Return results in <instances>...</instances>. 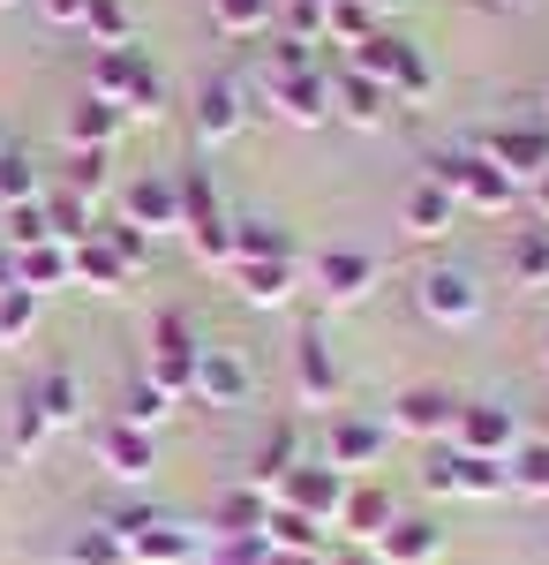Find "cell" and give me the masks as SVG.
<instances>
[{
  "instance_id": "277c9868",
  "label": "cell",
  "mask_w": 549,
  "mask_h": 565,
  "mask_svg": "<svg viewBox=\"0 0 549 565\" xmlns=\"http://www.w3.org/2000/svg\"><path fill=\"white\" fill-rule=\"evenodd\" d=\"M474 151H482L497 174H512V181H542L549 174V129L542 121H497Z\"/></svg>"
},
{
  "instance_id": "44dd1931",
  "label": "cell",
  "mask_w": 549,
  "mask_h": 565,
  "mask_svg": "<svg viewBox=\"0 0 549 565\" xmlns=\"http://www.w3.org/2000/svg\"><path fill=\"white\" fill-rule=\"evenodd\" d=\"M241 392H249V370H241L226 348L196 354V399H204V407H241Z\"/></svg>"
},
{
  "instance_id": "6125c7cd",
  "label": "cell",
  "mask_w": 549,
  "mask_h": 565,
  "mask_svg": "<svg viewBox=\"0 0 549 565\" xmlns=\"http://www.w3.org/2000/svg\"><path fill=\"white\" fill-rule=\"evenodd\" d=\"M279 8H287V0H279Z\"/></svg>"
},
{
  "instance_id": "ac0fdd59",
  "label": "cell",
  "mask_w": 549,
  "mask_h": 565,
  "mask_svg": "<svg viewBox=\"0 0 549 565\" xmlns=\"http://www.w3.org/2000/svg\"><path fill=\"white\" fill-rule=\"evenodd\" d=\"M121 129H128V114H121V106H106L98 90H84V98L68 106V151H106Z\"/></svg>"
},
{
  "instance_id": "836d02e7",
  "label": "cell",
  "mask_w": 549,
  "mask_h": 565,
  "mask_svg": "<svg viewBox=\"0 0 549 565\" xmlns=\"http://www.w3.org/2000/svg\"><path fill=\"white\" fill-rule=\"evenodd\" d=\"M263 535H271V551H324V527L309 521V513H294V505H271Z\"/></svg>"
},
{
  "instance_id": "4dcf8cb0",
  "label": "cell",
  "mask_w": 549,
  "mask_h": 565,
  "mask_svg": "<svg viewBox=\"0 0 549 565\" xmlns=\"http://www.w3.org/2000/svg\"><path fill=\"white\" fill-rule=\"evenodd\" d=\"M234 279H241V295H249L256 309H279L294 295V257L287 264H234Z\"/></svg>"
},
{
  "instance_id": "1f68e13d",
  "label": "cell",
  "mask_w": 549,
  "mask_h": 565,
  "mask_svg": "<svg viewBox=\"0 0 549 565\" xmlns=\"http://www.w3.org/2000/svg\"><path fill=\"white\" fill-rule=\"evenodd\" d=\"M31 392H39L45 423H76V415H84V377H76V370H45Z\"/></svg>"
},
{
  "instance_id": "9c48e42d",
  "label": "cell",
  "mask_w": 549,
  "mask_h": 565,
  "mask_svg": "<svg viewBox=\"0 0 549 565\" xmlns=\"http://www.w3.org/2000/svg\"><path fill=\"white\" fill-rule=\"evenodd\" d=\"M189 121H196V136L218 151V143H234V136L249 129V98H241V84H234V76H212V84L196 90Z\"/></svg>"
},
{
  "instance_id": "cb8c5ba5",
  "label": "cell",
  "mask_w": 549,
  "mask_h": 565,
  "mask_svg": "<svg viewBox=\"0 0 549 565\" xmlns=\"http://www.w3.org/2000/svg\"><path fill=\"white\" fill-rule=\"evenodd\" d=\"M76 271H68V249L61 242H39V249H23L15 257V287L23 295H53V287H68Z\"/></svg>"
},
{
  "instance_id": "f6af8a7d",
  "label": "cell",
  "mask_w": 549,
  "mask_h": 565,
  "mask_svg": "<svg viewBox=\"0 0 549 565\" xmlns=\"http://www.w3.org/2000/svg\"><path fill=\"white\" fill-rule=\"evenodd\" d=\"M84 31L98 39V53H106V45H128V8H121V0H90Z\"/></svg>"
},
{
  "instance_id": "7a4b0ae2",
  "label": "cell",
  "mask_w": 549,
  "mask_h": 565,
  "mask_svg": "<svg viewBox=\"0 0 549 565\" xmlns=\"http://www.w3.org/2000/svg\"><path fill=\"white\" fill-rule=\"evenodd\" d=\"M429 181H437L460 212H512V204H519V181L497 174L482 151H437V159H429Z\"/></svg>"
},
{
  "instance_id": "f907efd6",
  "label": "cell",
  "mask_w": 549,
  "mask_h": 565,
  "mask_svg": "<svg viewBox=\"0 0 549 565\" xmlns=\"http://www.w3.org/2000/svg\"><path fill=\"white\" fill-rule=\"evenodd\" d=\"M98 242H106V249H114V257H121L128 271H136V264H143V249H151V234H136V226H128V218H114V226H98Z\"/></svg>"
},
{
  "instance_id": "484cf974",
  "label": "cell",
  "mask_w": 549,
  "mask_h": 565,
  "mask_svg": "<svg viewBox=\"0 0 549 565\" xmlns=\"http://www.w3.org/2000/svg\"><path fill=\"white\" fill-rule=\"evenodd\" d=\"M189 551H196V535H189L181 521H166V513L128 543V558H143V565H189Z\"/></svg>"
},
{
  "instance_id": "ab89813d",
  "label": "cell",
  "mask_w": 549,
  "mask_h": 565,
  "mask_svg": "<svg viewBox=\"0 0 549 565\" xmlns=\"http://www.w3.org/2000/svg\"><path fill=\"white\" fill-rule=\"evenodd\" d=\"M68 565H128V543L98 521V527H84V535L68 543Z\"/></svg>"
},
{
  "instance_id": "e0dca14e",
  "label": "cell",
  "mask_w": 549,
  "mask_h": 565,
  "mask_svg": "<svg viewBox=\"0 0 549 565\" xmlns=\"http://www.w3.org/2000/svg\"><path fill=\"white\" fill-rule=\"evenodd\" d=\"M452 218H460V204H452V196H444V189H437L429 174L415 181L407 196H399V226H407L415 242H437V234H452Z\"/></svg>"
},
{
  "instance_id": "816d5d0a",
  "label": "cell",
  "mask_w": 549,
  "mask_h": 565,
  "mask_svg": "<svg viewBox=\"0 0 549 565\" xmlns=\"http://www.w3.org/2000/svg\"><path fill=\"white\" fill-rule=\"evenodd\" d=\"M84 8L90 0H39V15L53 23V31H84Z\"/></svg>"
},
{
  "instance_id": "d6a6232c",
  "label": "cell",
  "mask_w": 549,
  "mask_h": 565,
  "mask_svg": "<svg viewBox=\"0 0 549 565\" xmlns=\"http://www.w3.org/2000/svg\"><path fill=\"white\" fill-rule=\"evenodd\" d=\"M505 476H512V490L549 498V445H542V437H519V445H512V460H505Z\"/></svg>"
},
{
  "instance_id": "83f0119b",
  "label": "cell",
  "mask_w": 549,
  "mask_h": 565,
  "mask_svg": "<svg viewBox=\"0 0 549 565\" xmlns=\"http://www.w3.org/2000/svg\"><path fill=\"white\" fill-rule=\"evenodd\" d=\"M512 287H549V226H519L505 249Z\"/></svg>"
},
{
  "instance_id": "f5cc1de1",
  "label": "cell",
  "mask_w": 549,
  "mask_h": 565,
  "mask_svg": "<svg viewBox=\"0 0 549 565\" xmlns=\"http://www.w3.org/2000/svg\"><path fill=\"white\" fill-rule=\"evenodd\" d=\"M263 565H324V551H271Z\"/></svg>"
},
{
  "instance_id": "94428289",
  "label": "cell",
  "mask_w": 549,
  "mask_h": 565,
  "mask_svg": "<svg viewBox=\"0 0 549 565\" xmlns=\"http://www.w3.org/2000/svg\"><path fill=\"white\" fill-rule=\"evenodd\" d=\"M0 151H8V143H0Z\"/></svg>"
},
{
  "instance_id": "8fae6325",
  "label": "cell",
  "mask_w": 549,
  "mask_h": 565,
  "mask_svg": "<svg viewBox=\"0 0 549 565\" xmlns=\"http://www.w3.org/2000/svg\"><path fill=\"white\" fill-rule=\"evenodd\" d=\"M384 423H369V415H332V430H324V460H332L338 476H362V468H377L384 460Z\"/></svg>"
},
{
  "instance_id": "b9f144b4",
  "label": "cell",
  "mask_w": 549,
  "mask_h": 565,
  "mask_svg": "<svg viewBox=\"0 0 549 565\" xmlns=\"http://www.w3.org/2000/svg\"><path fill=\"white\" fill-rule=\"evenodd\" d=\"M0 242H8L15 257H23V249H39V242H53V234H45V212H39V204H8V218H0Z\"/></svg>"
},
{
  "instance_id": "52a82bcc",
  "label": "cell",
  "mask_w": 549,
  "mask_h": 565,
  "mask_svg": "<svg viewBox=\"0 0 549 565\" xmlns=\"http://www.w3.org/2000/svg\"><path fill=\"white\" fill-rule=\"evenodd\" d=\"M346 482H354V476H338L332 460H316V468L301 460L294 476L279 482V505H294V513H309L316 527H338V505H346Z\"/></svg>"
},
{
  "instance_id": "74e56055",
  "label": "cell",
  "mask_w": 549,
  "mask_h": 565,
  "mask_svg": "<svg viewBox=\"0 0 549 565\" xmlns=\"http://www.w3.org/2000/svg\"><path fill=\"white\" fill-rule=\"evenodd\" d=\"M121 423L128 430H159V423H166V392L151 385V377H136V385L121 392Z\"/></svg>"
},
{
  "instance_id": "60d3db41",
  "label": "cell",
  "mask_w": 549,
  "mask_h": 565,
  "mask_svg": "<svg viewBox=\"0 0 549 565\" xmlns=\"http://www.w3.org/2000/svg\"><path fill=\"white\" fill-rule=\"evenodd\" d=\"M39 167L23 159V151H0V204H39Z\"/></svg>"
},
{
  "instance_id": "8d00e7d4",
  "label": "cell",
  "mask_w": 549,
  "mask_h": 565,
  "mask_svg": "<svg viewBox=\"0 0 549 565\" xmlns=\"http://www.w3.org/2000/svg\"><path fill=\"white\" fill-rule=\"evenodd\" d=\"M271 15H279V0H212V23H218V31H234V39L263 31Z\"/></svg>"
},
{
  "instance_id": "11a10c76",
  "label": "cell",
  "mask_w": 549,
  "mask_h": 565,
  "mask_svg": "<svg viewBox=\"0 0 549 565\" xmlns=\"http://www.w3.org/2000/svg\"><path fill=\"white\" fill-rule=\"evenodd\" d=\"M324 565H377L369 551H338V558H324Z\"/></svg>"
},
{
  "instance_id": "9f6ffc18",
  "label": "cell",
  "mask_w": 549,
  "mask_h": 565,
  "mask_svg": "<svg viewBox=\"0 0 549 565\" xmlns=\"http://www.w3.org/2000/svg\"><path fill=\"white\" fill-rule=\"evenodd\" d=\"M535 212H542V226H549V174L535 181Z\"/></svg>"
},
{
  "instance_id": "681fc988",
  "label": "cell",
  "mask_w": 549,
  "mask_h": 565,
  "mask_svg": "<svg viewBox=\"0 0 549 565\" xmlns=\"http://www.w3.org/2000/svg\"><path fill=\"white\" fill-rule=\"evenodd\" d=\"M309 53H316V45H294L287 31H279V39H271V53H263V76H301V68H316Z\"/></svg>"
},
{
  "instance_id": "3957f363",
  "label": "cell",
  "mask_w": 549,
  "mask_h": 565,
  "mask_svg": "<svg viewBox=\"0 0 549 565\" xmlns=\"http://www.w3.org/2000/svg\"><path fill=\"white\" fill-rule=\"evenodd\" d=\"M196 354H204V348H196L189 317H181V309H166V317L151 324V370H143V377L166 392V399H181V392H196Z\"/></svg>"
},
{
  "instance_id": "7bdbcfd3",
  "label": "cell",
  "mask_w": 549,
  "mask_h": 565,
  "mask_svg": "<svg viewBox=\"0 0 549 565\" xmlns=\"http://www.w3.org/2000/svg\"><path fill=\"white\" fill-rule=\"evenodd\" d=\"M68 196H84V204H98L106 196V151H68V181H61Z\"/></svg>"
},
{
  "instance_id": "9a60e30c",
  "label": "cell",
  "mask_w": 549,
  "mask_h": 565,
  "mask_svg": "<svg viewBox=\"0 0 549 565\" xmlns=\"http://www.w3.org/2000/svg\"><path fill=\"white\" fill-rule=\"evenodd\" d=\"M391 521H399V505H391V490H384V482H346L338 527H346V535H354L362 551H369V543H377V535H384Z\"/></svg>"
},
{
  "instance_id": "7dc6e473",
  "label": "cell",
  "mask_w": 549,
  "mask_h": 565,
  "mask_svg": "<svg viewBox=\"0 0 549 565\" xmlns=\"http://www.w3.org/2000/svg\"><path fill=\"white\" fill-rule=\"evenodd\" d=\"M279 15H287V39L294 45H324V8L316 0H287Z\"/></svg>"
},
{
  "instance_id": "603a6c76",
  "label": "cell",
  "mask_w": 549,
  "mask_h": 565,
  "mask_svg": "<svg viewBox=\"0 0 549 565\" xmlns=\"http://www.w3.org/2000/svg\"><path fill=\"white\" fill-rule=\"evenodd\" d=\"M287 257H294L287 226H271V218H234V264H287Z\"/></svg>"
},
{
  "instance_id": "bcb514c9",
  "label": "cell",
  "mask_w": 549,
  "mask_h": 565,
  "mask_svg": "<svg viewBox=\"0 0 549 565\" xmlns=\"http://www.w3.org/2000/svg\"><path fill=\"white\" fill-rule=\"evenodd\" d=\"M31 324H39V295H23V287H15V295H0V340H8V348H15V340H31Z\"/></svg>"
},
{
  "instance_id": "4316f807",
  "label": "cell",
  "mask_w": 549,
  "mask_h": 565,
  "mask_svg": "<svg viewBox=\"0 0 549 565\" xmlns=\"http://www.w3.org/2000/svg\"><path fill=\"white\" fill-rule=\"evenodd\" d=\"M68 271H76V287H98V295H121V287H128V264L114 257L98 234H90L84 249H68Z\"/></svg>"
},
{
  "instance_id": "2e32d148",
  "label": "cell",
  "mask_w": 549,
  "mask_h": 565,
  "mask_svg": "<svg viewBox=\"0 0 549 565\" xmlns=\"http://www.w3.org/2000/svg\"><path fill=\"white\" fill-rule=\"evenodd\" d=\"M316 287L332 302H362L377 287V257L369 249H316Z\"/></svg>"
},
{
  "instance_id": "f35d334b",
  "label": "cell",
  "mask_w": 549,
  "mask_h": 565,
  "mask_svg": "<svg viewBox=\"0 0 549 565\" xmlns=\"http://www.w3.org/2000/svg\"><path fill=\"white\" fill-rule=\"evenodd\" d=\"M294 468H301V460H294V430H271V437H263V452H256V468H249V476L263 482V490H279V482L294 476Z\"/></svg>"
},
{
  "instance_id": "f1b7e54d",
  "label": "cell",
  "mask_w": 549,
  "mask_h": 565,
  "mask_svg": "<svg viewBox=\"0 0 549 565\" xmlns=\"http://www.w3.org/2000/svg\"><path fill=\"white\" fill-rule=\"evenodd\" d=\"M399 53H407V39H391V31H369L362 45H346V68L391 90V76H399Z\"/></svg>"
},
{
  "instance_id": "6da1fadb",
  "label": "cell",
  "mask_w": 549,
  "mask_h": 565,
  "mask_svg": "<svg viewBox=\"0 0 549 565\" xmlns=\"http://www.w3.org/2000/svg\"><path fill=\"white\" fill-rule=\"evenodd\" d=\"M90 90L106 98V106H121V114H166V84H159V68H151V53L143 45H106V53H90Z\"/></svg>"
},
{
  "instance_id": "30bf717a",
  "label": "cell",
  "mask_w": 549,
  "mask_h": 565,
  "mask_svg": "<svg viewBox=\"0 0 549 565\" xmlns=\"http://www.w3.org/2000/svg\"><path fill=\"white\" fill-rule=\"evenodd\" d=\"M121 218L136 234H181V196H173V181L166 174L121 181Z\"/></svg>"
},
{
  "instance_id": "ffe728a7",
  "label": "cell",
  "mask_w": 549,
  "mask_h": 565,
  "mask_svg": "<svg viewBox=\"0 0 549 565\" xmlns=\"http://www.w3.org/2000/svg\"><path fill=\"white\" fill-rule=\"evenodd\" d=\"M332 114H346L354 129H384V114H391V90L346 68V76H332Z\"/></svg>"
},
{
  "instance_id": "5b68a950",
  "label": "cell",
  "mask_w": 549,
  "mask_h": 565,
  "mask_svg": "<svg viewBox=\"0 0 549 565\" xmlns=\"http://www.w3.org/2000/svg\"><path fill=\"white\" fill-rule=\"evenodd\" d=\"M415 302H422L429 324H474L482 317V279L474 271H460V264H437V271H422V287H415Z\"/></svg>"
},
{
  "instance_id": "8992f818",
  "label": "cell",
  "mask_w": 549,
  "mask_h": 565,
  "mask_svg": "<svg viewBox=\"0 0 549 565\" xmlns=\"http://www.w3.org/2000/svg\"><path fill=\"white\" fill-rule=\"evenodd\" d=\"M460 452H482V460H512L519 445V415L505 399H460V430H452Z\"/></svg>"
},
{
  "instance_id": "d4e9b609",
  "label": "cell",
  "mask_w": 549,
  "mask_h": 565,
  "mask_svg": "<svg viewBox=\"0 0 549 565\" xmlns=\"http://www.w3.org/2000/svg\"><path fill=\"white\" fill-rule=\"evenodd\" d=\"M444 468H452V490L460 498H505L512 490L505 460H482V452H444Z\"/></svg>"
},
{
  "instance_id": "f546056e",
  "label": "cell",
  "mask_w": 549,
  "mask_h": 565,
  "mask_svg": "<svg viewBox=\"0 0 549 565\" xmlns=\"http://www.w3.org/2000/svg\"><path fill=\"white\" fill-rule=\"evenodd\" d=\"M263 521H271V498L263 490H226L212 513V535H263Z\"/></svg>"
},
{
  "instance_id": "e575fe53",
  "label": "cell",
  "mask_w": 549,
  "mask_h": 565,
  "mask_svg": "<svg viewBox=\"0 0 549 565\" xmlns=\"http://www.w3.org/2000/svg\"><path fill=\"white\" fill-rule=\"evenodd\" d=\"M316 8H324V39H338V45H362L377 31V15L362 0H316Z\"/></svg>"
},
{
  "instance_id": "91938a15",
  "label": "cell",
  "mask_w": 549,
  "mask_h": 565,
  "mask_svg": "<svg viewBox=\"0 0 549 565\" xmlns=\"http://www.w3.org/2000/svg\"><path fill=\"white\" fill-rule=\"evenodd\" d=\"M0 8H15V0H0Z\"/></svg>"
},
{
  "instance_id": "ee69618b",
  "label": "cell",
  "mask_w": 549,
  "mask_h": 565,
  "mask_svg": "<svg viewBox=\"0 0 549 565\" xmlns=\"http://www.w3.org/2000/svg\"><path fill=\"white\" fill-rule=\"evenodd\" d=\"M437 90V68H429V53L415 39H407V53H399V76H391V98H429Z\"/></svg>"
},
{
  "instance_id": "4fadbf2b",
  "label": "cell",
  "mask_w": 549,
  "mask_h": 565,
  "mask_svg": "<svg viewBox=\"0 0 549 565\" xmlns=\"http://www.w3.org/2000/svg\"><path fill=\"white\" fill-rule=\"evenodd\" d=\"M271 90V106L301 121V129H316V121H332V76H316V68H301V76H263Z\"/></svg>"
},
{
  "instance_id": "be15d7a7",
  "label": "cell",
  "mask_w": 549,
  "mask_h": 565,
  "mask_svg": "<svg viewBox=\"0 0 549 565\" xmlns=\"http://www.w3.org/2000/svg\"><path fill=\"white\" fill-rule=\"evenodd\" d=\"M542 129H549V121H542Z\"/></svg>"
},
{
  "instance_id": "c3c4849f",
  "label": "cell",
  "mask_w": 549,
  "mask_h": 565,
  "mask_svg": "<svg viewBox=\"0 0 549 565\" xmlns=\"http://www.w3.org/2000/svg\"><path fill=\"white\" fill-rule=\"evenodd\" d=\"M271 558V535H218L212 565H263Z\"/></svg>"
},
{
  "instance_id": "680465c9",
  "label": "cell",
  "mask_w": 549,
  "mask_h": 565,
  "mask_svg": "<svg viewBox=\"0 0 549 565\" xmlns=\"http://www.w3.org/2000/svg\"><path fill=\"white\" fill-rule=\"evenodd\" d=\"M542 362H549V340H542Z\"/></svg>"
},
{
  "instance_id": "d6986e66",
  "label": "cell",
  "mask_w": 549,
  "mask_h": 565,
  "mask_svg": "<svg viewBox=\"0 0 549 565\" xmlns=\"http://www.w3.org/2000/svg\"><path fill=\"white\" fill-rule=\"evenodd\" d=\"M98 460H106L121 482H143L151 468H159V445H151V430H128V423H114V430L98 437Z\"/></svg>"
},
{
  "instance_id": "7402d4cb",
  "label": "cell",
  "mask_w": 549,
  "mask_h": 565,
  "mask_svg": "<svg viewBox=\"0 0 549 565\" xmlns=\"http://www.w3.org/2000/svg\"><path fill=\"white\" fill-rule=\"evenodd\" d=\"M39 212H45V234H53L61 249H84L90 234H98L90 204H84V196H68V189H45V196H39Z\"/></svg>"
},
{
  "instance_id": "6f0895ef",
  "label": "cell",
  "mask_w": 549,
  "mask_h": 565,
  "mask_svg": "<svg viewBox=\"0 0 549 565\" xmlns=\"http://www.w3.org/2000/svg\"><path fill=\"white\" fill-rule=\"evenodd\" d=\"M362 8H369V15H399L407 0H362Z\"/></svg>"
},
{
  "instance_id": "ba28073f",
  "label": "cell",
  "mask_w": 549,
  "mask_h": 565,
  "mask_svg": "<svg viewBox=\"0 0 549 565\" xmlns=\"http://www.w3.org/2000/svg\"><path fill=\"white\" fill-rule=\"evenodd\" d=\"M384 430H399V437H452L460 430V399L444 385H407L399 399H391V423Z\"/></svg>"
},
{
  "instance_id": "7c38bea8",
  "label": "cell",
  "mask_w": 549,
  "mask_h": 565,
  "mask_svg": "<svg viewBox=\"0 0 549 565\" xmlns=\"http://www.w3.org/2000/svg\"><path fill=\"white\" fill-rule=\"evenodd\" d=\"M437 551H444V521L437 513H399L377 535V565H437Z\"/></svg>"
},
{
  "instance_id": "d590c367",
  "label": "cell",
  "mask_w": 549,
  "mask_h": 565,
  "mask_svg": "<svg viewBox=\"0 0 549 565\" xmlns=\"http://www.w3.org/2000/svg\"><path fill=\"white\" fill-rule=\"evenodd\" d=\"M45 430H53V423H45L39 392H23V399H15V423H8V452H15V460H31V452L45 445Z\"/></svg>"
},
{
  "instance_id": "db71d44e",
  "label": "cell",
  "mask_w": 549,
  "mask_h": 565,
  "mask_svg": "<svg viewBox=\"0 0 549 565\" xmlns=\"http://www.w3.org/2000/svg\"><path fill=\"white\" fill-rule=\"evenodd\" d=\"M0 295H15V249L0 242Z\"/></svg>"
},
{
  "instance_id": "5bb4252c",
  "label": "cell",
  "mask_w": 549,
  "mask_h": 565,
  "mask_svg": "<svg viewBox=\"0 0 549 565\" xmlns=\"http://www.w3.org/2000/svg\"><path fill=\"white\" fill-rule=\"evenodd\" d=\"M294 385H301V399H309V407H332L338 392H346L338 354H332V340H324V332H301V340H294Z\"/></svg>"
}]
</instances>
